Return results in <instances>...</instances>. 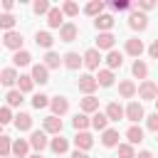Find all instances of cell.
Returning <instances> with one entry per match:
<instances>
[{"label":"cell","instance_id":"1","mask_svg":"<svg viewBox=\"0 0 158 158\" xmlns=\"http://www.w3.org/2000/svg\"><path fill=\"white\" fill-rule=\"evenodd\" d=\"M22 44H25V37H22V32L12 30V32H5V35H2V47H7L12 54H15V52H20V49H25Z\"/></svg>","mask_w":158,"mask_h":158},{"label":"cell","instance_id":"2","mask_svg":"<svg viewBox=\"0 0 158 158\" xmlns=\"http://www.w3.org/2000/svg\"><path fill=\"white\" fill-rule=\"evenodd\" d=\"M77 89L84 94V96H94V91L99 89V81H96V77L94 74H79V81H77Z\"/></svg>","mask_w":158,"mask_h":158},{"label":"cell","instance_id":"3","mask_svg":"<svg viewBox=\"0 0 158 158\" xmlns=\"http://www.w3.org/2000/svg\"><path fill=\"white\" fill-rule=\"evenodd\" d=\"M123 114H126V118H128L131 123H138V121L146 118V109H143L141 101H128V104L123 106Z\"/></svg>","mask_w":158,"mask_h":158},{"label":"cell","instance_id":"4","mask_svg":"<svg viewBox=\"0 0 158 158\" xmlns=\"http://www.w3.org/2000/svg\"><path fill=\"white\" fill-rule=\"evenodd\" d=\"M138 99H143V101H156V99H158V84H156L153 79L141 81V84H138Z\"/></svg>","mask_w":158,"mask_h":158},{"label":"cell","instance_id":"5","mask_svg":"<svg viewBox=\"0 0 158 158\" xmlns=\"http://www.w3.org/2000/svg\"><path fill=\"white\" fill-rule=\"evenodd\" d=\"M62 128H64V123H62V118H59V116L49 114V116H44V118H42V131H44L47 136H59V133H62Z\"/></svg>","mask_w":158,"mask_h":158},{"label":"cell","instance_id":"6","mask_svg":"<svg viewBox=\"0 0 158 158\" xmlns=\"http://www.w3.org/2000/svg\"><path fill=\"white\" fill-rule=\"evenodd\" d=\"M128 27H131L133 32H146V30H148V15L141 12V10H133V12L128 15Z\"/></svg>","mask_w":158,"mask_h":158},{"label":"cell","instance_id":"7","mask_svg":"<svg viewBox=\"0 0 158 158\" xmlns=\"http://www.w3.org/2000/svg\"><path fill=\"white\" fill-rule=\"evenodd\" d=\"M143 52H146L143 40H138V37H128V40H126V44H123V54H128V57H133V59H141Z\"/></svg>","mask_w":158,"mask_h":158},{"label":"cell","instance_id":"8","mask_svg":"<svg viewBox=\"0 0 158 158\" xmlns=\"http://www.w3.org/2000/svg\"><path fill=\"white\" fill-rule=\"evenodd\" d=\"M81 59H84V67H86L89 72H96L99 64H101V52H99L96 47H89V49L81 54Z\"/></svg>","mask_w":158,"mask_h":158},{"label":"cell","instance_id":"9","mask_svg":"<svg viewBox=\"0 0 158 158\" xmlns=\"http://www.w3.org/2000/svg\"><path fill=\"white\" fill-rule=\"evenodd\" d=\"M49 109H52V114H54V116H59V118H62V116L69 111V99H67L64 94H57V96H52V99H49Z\"/></svg>","mask_w":158,"mask_h":158},{"label":"cell","instance_id":"10","mask_svg":"<svg viewBox=\"0 0 158 158\" xmlns=\"http://www.w3.org/2000/svg\"><path fill=\"white\" fill-rule=\"evenodd\" d=\"M15 128L20 131V133H32L35 128H32V123H35V118H32V114H27V111H20V114H15Z\"/></svg>","mask_w":158,"mask_h":158},{"label":"cell","instance_id":"11","mask_svg":"<svg viewBox=\"0 0 158 158\" xmlns=\"http://www.w3.org/2000/svg\"><path fill=\"white\" fill-rule=\"evenodd\" d=\"M27 141H30V148H35V153H42L44 148H49V138L44 131H32Z\"/></svg>","mask_w":158,"mask_h":158},{"label":"cell","instance_id":"12","mask_svg":"<svg viewBox=\"0 0 158 158\" xmlns=\"http://www.w3.org/2000/svg\"><path fill=\"white\" fill-rule=\"evenodd\" d=\"M72 143H74L77 151H84V153H86V151L94 146V136H91L89 131H77L74 138H72Z\"/></svg>","mask_w":158,"mask_h":158},{"label":"cell","instance_id":"13","mask_svg":"<svg viewBox=\"0 0 158 158\" xmlns=\"http://www.w3.org/2000/svg\"><path fill=\"white\" fill-rule=\"evenodd\" d=\"M114 44H116V35L114 32H99L96 35V49L99 52H111V49H116Z\"/></svg>","mask_w":158,"mask_h":158},{"label":"cell","instance_id":"14","mask_svg":"<svg viewBox=\"0 0 158 158\" xmlns=\"http://www.w3.org/2000/svg\"><path fill=\"white\" fill-rule=\"evenodd\" d=\"M17 79H20V74H17V69H15V67H5V69H0V84H2V86H7V91H10V89H15Z\"/></svg>","mask_w":158,"mask_h":158},{"label":"cell","instance_id":"15","mask_svg":"<svg viewBox=\"0 0 158 158\" xmlns=\"http://www.w3.org/2000/svg\"><path fill=\"white\" fill-rule=\"evenodd\" d=\"M118 96L133 101V96H138V86H136V81H133V79H121V81H118Z\"/></svg>","mask_w":158,"mask_h":158},{"label":"cell","instance_id":"16","mask_svg":"<svg viewBox=\"0 0 158 158\" xmlns=\"http://www.w3.org/2000/svg\"><path fill=\"white\" fill-rule=\"evenodd\" d=\"M104 114H106V118H109L111 123H118L121 118H126L123 106H121L118 101H109V104H106V109H104Z\"/></svg>","mask_w":158,"mask_h":158},{"label":"cell","instance_id":"17","mask_svg":"<svg viewBox=\"0 0 158 158\" xmlns=\"http://www.w3.org/2000/svg\"><path fill=\"white\" fill-rule=\"evenodd\" d=\"M143 138H146V131H143L138 123H131V126L126 128V143H131L133 148H136L138 143H143Z\"/></svg>","mask_w":158,"mask_h":158},{"label":"cell","instance_id":"18","mask_svg":"<svg viewBox=\"0 0 158 158\" xmlns=\"http://www.w3.org/2000/svg\"><path fill=\"white\" fill-rule=\"evenodd\" d=\"M77 37H79V25L64 22V25L59 27V40H62V42H74Z\"/></svg>","mask_w":158,"mask_h":158},{"label":"cell","instance_id":"19","mask_svg":"<svg viewBox=\"0 0 158 158\" xmlns=\"http://www.w3.org/2000/svg\"><path fill=\"white\" fill-rule=\"evenodd\" d=\"M62 64H64L69 72H77L79 67H84V59H81L79 52H67V54H62Z\"/></svg>","mask_w":158,"mask_h":158},{"label":"cell","instance_id":"20","mask_svg":"<svg viewBox=\"0 0 158 158\" xmlns=\"http://www.w3.org/2000/svg\"><path fill=\"white\" fill-rule=\"evenodd\" d=\"M30 77H32V81H35V84H47V81H49V69H47L42 62H40V64H32Z\"/></svg>","mask_w":158,"mask_h":158},{"label":"cell","instance_id":"21","mask_svg":"<svg viewBox=\"0 0 158 158\" xmlns=\"http://www.w3.org/2000/svg\"><path fill=\"white\" fill-rule=\"evenodd\" d=\"M121 136H118V128H106V131H101V146L104 148H118V141Z\"/></svg>","mask_w":158,"mask_h":158},{"label":"cell","instance_id":"22","mask_svg":"<svg viewBox=\"0 0 158 158\" xmlns=\"http://www.w3.org/2000/svg\"><path fill=\"white\" fill-rule=\"evenodd\" d=\"M49 151H52L54 156H64V153L69 151V138H64L62 133L54 136V138H49Z\"/></svg>","mask_w":158,"mask_h":158},{"label":"cell","instance_id":"23","mask_svg":"<svg viewBox=\"0 0 158 158\" xmlns=\"http://www.w3.org/2000/svg\"><path fill=\"white\" fill-rule=\"evenodd\" d=\"M62 25H64V12H62V7H54V5H52V10L47 12V27L59 30Z\"/></svg>","mask_w":158,"mask_h":158},{"label":"cell","instance_id":"24","mask_svg":"<svg viewBox=\"0 0 158 158\" xmlns=\"http://www.w3.org/2000/svg\"><path fill=\"white\" fill-rule=\"evenodd\" d=\"M27 156H30V141L12 138V158H27Z\"/></svg>","mask_w":158,"mask_h":158},{"label":"cell","instance_id":"25","mask_svg":"<svg viewBox=\"0 0 158 158\" xmlns=\"http://www.w3.org/2000/svg\"><path fill=\"white\" fill-rule=\"evenodd\" d=\"M121 67H123V52H118V49L106 52V69L116 72V69H121Z\"/></svg>","mask_w":158,"mask_h":158},{"label":"cell","instance_id":"26","mask_svg":"<svg viewBox=\"0 0 158 158\" xmlns=\"http://www.w3.org/2000/svg\"><path fill=\"white\" fill-rule=\"evenodd\" d=\"M114 15H109V12H104V15H99L96 20H94V27H96V32H111V27H114Z\"/></svg>","mask_w":158,"mask_h":158},{"label":"cell","instance_id":"27","mask_svg":"<svg viewBox=\"0 0 158 158\" xmlns=\"http://www.w3.org/2000/svg\"><path fill=\"white\" fill-rule=\"evenodd\" d=\"M35 44L49 52V49H52V44H54V37H52L47 30H37V32H35Z\"/></svg>","mask_w":158,"mask_h":158},{"label":"cell","instance_id":"28","mask_svg":"<svg viewBox=\"0 0 158 158\" xmlns=\"http://www.w3.org/2000/svg\"><path fill=\"white\" fill-rule=\"evenodd\" d=\"M79 111L81 114H96L99 111V99L96 96H84V99H79Z\"/></svg>","mask_w":158,"mask_h":158},{"label":"cell","instance_id":"29","mask_svg":"<svg viewBox=\"0 0 158 158\" xmlns=\"http://www.w3.org/2000/svg\"><path fill=\"white\" fill-rule=\"evenodd\" d=\"M131 74H133V79L146 81V79H148V64H146L143 59H133V64H131Z\"/></svg>","mask_w":158,"mask_h":158},{"label":"cell","instance_id":"30","mask_svg":"<svg viewBox=\"0 0 158 158\" xmlns=\"http://www.w3.org/2000/svg\"><path fill=\"white\" fill-rule=\"evenodd\" d=\"M96 81H99V86L109 89V86L116 84V74H114L111 69H99V72H96Z\"/></svg>","mask_w":158,"mask_h":158},{"label":"cell","instance_id":"31","mask_svg":"<svg viewBox=\"0 0 158 158\" xmlns=\"http://www.w3.org/2000/svg\"><path fill=\"white\" fill-rule=\"evenodd\" d=\"M12 67H15V69H17V67H32V54H30L27 49L15 52V54H12Z\"/></svg>","mask_w":158,"mask_h":158},{"label":"cell","instance_id":"32","mask_svg":"<svg viewBox=\"0 0 158 158\" xmlns=\"http://www.w3.org/2000/svg\"><path fill=\"white\" fill-rule=\"evenodd\" d=\"M5 101H7V106H10V109H17V106L25 101V94L15 86V89H10V91L5 94Z\"/></svg>","mask_w":158,"mask_h":158},{"label":"cell","instance_id":"33","mask_svg":"<svg viewBox=\"0 0 158 158\" xmlns=\"http://www.w3.org/2000/svg\"><path fill=\"white\" fill-rule=\"evenodd\" d=\"M84 15H89V17H99V15H104V2L101 0H91V2H86L84 5Z\"/></svg>","mask_w":158,"mask_h":158},{"label":"cell","instance_id":"34","mask_svg":"<svg viewBox=\"0 0 158 158\" xmlns=\"http://www.w3.org/2000/svg\"><path fill=\"white\" fill-rule=\"evenodd\" d=\"M72 126H74V131H86L89 126H91V116H86V114H74V118H72Z\"/></svg>","mask_w":158,"mask_h":158},{"label":"cell","instance_id":"35","mask_svg":"<svg viewBox=\"0 0 158 158\" xmlns=\"http://www.w3.org/2000/svg\"><path fill=\"white\" fill-rule=\"evenodd\" d=\"M109 118H106V114L104 111H96V114H91V128H96V131H106L109 128Z\"/></svg>","mask_w":158,"mask_h":158},{"label":"cell","instance_id":"36","mask_svg":"<svg viewBox=\"0 0 158 158\" xmlns=\"http://www.w3.org/2000/svg\"><path fill=\"white\" fill-rule=\"evenodd\" d=\"M15 25H17V17H15L12 12H0V30L12 32V30H15Z\"/></svg>","mask_w":158,"mask_h":158},{"label":"cell","instance_id":"37","mask_svg":"<svg viewBox=\"0 0 158 158\" xmlns=\"http://www.w3.org/2000/svg\"><path fill=\"white\" fill-rule=\"evenodd\" d=\"M42 64H44L47 69H59V67H62V57H59L57 52L49 49V52L44 54V62H42Z\"/></svg>","mask_w":158,"mask_h":158},{"label":"cell","instance_id":"38","mask_svg":"<svg viewBox=\"0 0 158 158\" xmlns=\"http://www.w3.org/2000/svg\"><path fill=\"white\" fill-rule=\"evenodd\" d=\"M17 89H20L22 94H30V91L35 89V81H32V77H30V74H20V79H17Z\"/></svg>","mask_w":158,"mask_h":158},{"label":"cell","instance_id":"39","mask_svg":"<svg viewBox=\"0 0 158 158\" xmlns=\"http://www.w3.org/2000/svg\"><path fill=\"white\" fill-rule=\"evenodd\" d=\"M12 156V138L10 136H0V158H10Z\"/></svg>","mask_w":158,"mask_h":158},{"label":"cell","instance_id":"40","mask_svg":"<svg viewBox=\"0 0 158 158\" xmlns=\"http://www.w3.org/2000/svg\"><path fill=\"white\" fill-rule=\"evenodd\" d=\"M49 10H52L49 0H35V2H32V12H35V15H44V17H47Z\"/></svg>","mask_w":158,"mask_h":158},{"label":"cell","instance_id":"41","mask_svg":"<svg viewBox=\"0 0 158 158\" xmlns=\"http://www.w3.org/2000/svg\"><path fill=\"white\" fill-rule=\"evenodd\" d=\"M62 12H64V17H77L79 15V5L74 0H64L62 2Z\"/></svg>","mask_w":158,"mask_h":158},{"label":"cell","instance_id":"42","mask_svg":"<svg viewBox=\"0 0 158 158\" xmlns=\"http://www.w3.org/2000/svg\"><path fill=\"white\" fill-rule=\"evenodd\" d=\"M49 99H52V96H47V94H42V91L35 94V96H32V109H37V111H40V109H47V106H49Z\"/></svg>","mask_w":158,"mask_h":158},{"label":"cell","instance_id":"43","mask_svg":"<svg viewBox=\"0 0 158 158\" xmlns=\"http://www.w3.org/2000/svg\"><path fill=\"white\" fill-rule=\"evenodd\" d=\"M15 121V114H12V109L5 104V106H0V126H7V123H12Z\"/></svg>","mask_w":158,"mask_h":158},{"label":"cell","instance_id":"44","mask_svg":"<svg viewBox=\"0 0 158 158\" xmlns=\"http://www.w3.org/2000/svg\"><path fill=\"white\" fill-rule=\"evenodd\" d=\"M116 153H118V158H136V148L131 143H118Z\"/></svg>","mask_w":158,"mask_h":158},{"label":"cell","instance_id":"45","mask_svg":"<svg viewBox=\"0 0 158 158\" xmlns=\"http://www.w3.org/2000/svg\"><path fill=\"white\" fill-rule=\"evenodd\" d=\"M146 128L153 131V133H158V114H156V111L146 116Z\"/></svg>","mask_w":158,"mask_h":158},{"label":"cell","instance_id":"46","mask_svg":"<svg viewBox=\"0 0 158 158\" xmlns=\"http://www.w3.org/2000/svg\"><path fill=\"white\" fill-rule=\"evenodd\" d=\"M111 7H114L116 12H123V10H128V7H131V2H128V0H114V2H111Z\"/></svg>","mask_w":158,"mask_h":158},{"label":"cell","instance_id":"47","mask_svg":"<svg viewBox=\"0 0 158 158\" xmlns=\"http://www.w3.org/2000/svg\"><path fill=\"white\" fill-rule=\"evenodd\" d=\"M146 52H148V57H151V59H158V37L146 47Z\"/></svg>","mask_w":158,"mask_h":158},{"label":"cell","instance_id":"48","mask_svg":"<svg viewBox=\"0 0 158 158\" xmlns=\"http://www.w3.org/2000/svg\"><path fill=\"white\" fill-rule=\"evenodd\" d=\"M153 7H156V2H153V0H138V7H136V10L148 12V10H153Z\"/></svg>","mask_w":158,"mask_h":158},{"label":"cell","instance_id":"49","mask_svg":"<svg viewBox=\"0 0 158 158\" xmlns=\"http://www.w3.org/2000/svg\"><path fill=\"white\" fill-rule=\"evenodd\" d=\"M12 7H15L12 0H2V10H5V12H12Z\"/></svg>","mask_w":158,"mask_h":158},{"label":"cell","instance_id":"50","mask_svg":"<svg viewBox=\"0 0 158 158\" xmlns=\"http://www.w3.org/2000/svg\"><path fill=\"white\" fill-rule=\"evenodd\" d=\"M72 158H89V153H84V151H72Z\"/></svg>","mask_w":158,"mask_h":158},{"label":"cell","instance_id":"51","mask_svg":"<svg viewBox=\"0 0 158 158\" xmlns=\"http://www.w3.org/2000/svg\"><path fill=\"white\" fill-rule=\"evenodd\" d=\"M136 158H153V153H151V151H138Z\"/></svg>","mask_w":158,"mask_h":158},{"label":"cell","instance_id":"52","mask_svg":"<svg viewBox=\"0 0 158 158\" xmlns=\"http://www.w3.org/2000/svg\"><path fill=\"white\" fill-rule=\"evenodd\" d=\"M27 158H44L42 153H32V156H27Z\"/></svg>","mask_w":158,"mask_h":158},{"label":"cell","instance_id":"53","mask_svg":"<svg viewBox=\"0 0 158 158\" xmlns=\"http://www.w3.org/2000/svg\"><path fill=\"white\" fill-rule=\"evenodd\" d=\"M153 104H156V114H158V99H156V101H153Z\"/></svg>","mask_w":158,"mask_h":158},{"label":"cell","instance_id":"54","mask_svg":"<svg viewBox=\"0 0 158 158\" xmlns=\"http://www.w3.org/2000/svg\"><path fill=\"white\" fill-rule=\"evenodd\" d=\"M0 136H2V126H0Z\"/></svg>","mask_w":158,"mask_h":158},{"label":"cell","instance_id":"55","mask_svg":"<svg viewBox=\"0 0 158 158\" xmlns=\"http://www.w3.org/2000/svg\"><path fill=\"white\" fill-rule=\"evenodd\" d=\"M156 141H158V133H156Z\"/></svg>","mask_w":158,"mask_h":158},{"label":"cell","instance_id":"56","mask_svg":"<svg viewBox=\"0 0 158 158\" xmlns=\"http://www.w3.org/2000/svg\"><path fill=\"white\" fill-rule=\"evenodd\" d=\"M0 7H2V2H0Z\"/></svg>","mask_w":158,"mask_h":158},{"label":"cell","instance_id":"57","mask_svg":"<svg viewBox=\"0 0 158 158\" xmlns=\"http://www.w3.org/2000/svg\"><path fill=\"white\" fill-rule=\"evenodd\" d=\"M10 158H12V156H10Z\"/></svg>","mask_w":158,"mask_h":158}]
</instances>
